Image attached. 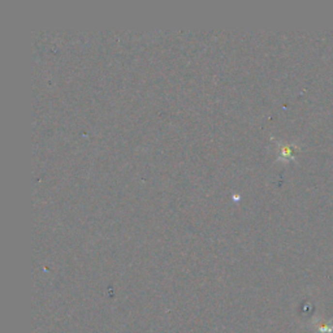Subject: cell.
I'll list each match as a JSON object with an SVG mask.
<instances>
[{
	"label": "cell",
	"instance_id": "cell-1",
	"mask_svg": "<svg viewBox=\"0 0 333 333\" xmlns=\"http://www.w3.org/2000/svg\"><path fill=\"white\" fill-rule=\"evenodd\" d=\"M294 151H296V146L283 145L281 146V159L285 162H290L294 159Z\"/></svg>",
	"mask_w": 333,
	"mask_h": 333
}]
</instances>
